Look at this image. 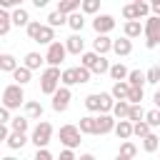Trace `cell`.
<instances>
[{
  "instance_id": "obj_18",
  "label": "cell",
  "mask_w": 160,
  "mask_h": 160,
  "mask_svg": "<svg viewBox=\"0 0 160 160\" xmlns=\"http://www.w3.org/2000/svg\"><path fill=\"white\" fill-rule=\"evenodd\" d=\"M68 28H70L72 32H82V28H85V12H82V10L70 12V15H68Z\"/></svg>"
},
{
  "instance_id": "obj_21",
  "label": "cell",
  "mask_w": 160,
  "mask_h": 160,
  "mask_svg": "<svg viewBox=\"0 0 160 160\" xmlns=\"http://www.w3.org/2000/svg\"><path fill=\"white\" fill-rule=\"evenodd\" d=\"M5 142H8V148H10V150H22V148H25V142H28V138H25V132L12 130V132H10V138H8Z\"/></svg>"
},
{
  "instance_id": "obj_34",
  "label": "cell",
  "mask_w": 160,
  "mask_h": 160,
  "mask_svg": "<svg viewBox=\"0 0 160 160\" xmlns=\"http://www.w3.org/2000/svg\"><path fill=\"white\" fill-rule=\"evenodd\" d=\"M60 80H62V85H80V80H78V68H65Z\"/></svg>"
},
{
  "instance_id": "obj_33",
  "label": "cell",
  "mask_w": 160,
  "mask_h": 160,
  "mask_svg": "<svg viewBox=\"0 0 160 160\" xmlns=\"http://www.w3.org/2000/svg\"><path fill=\"white\" fill-rule=\"evenodd\" d=\"M158 148H160V138H158L155 132H150V135L142 138V150H145V152H155Z\"/></svg>"
},
{
  "instance_id": "obj_15",
  "label": "cell",
  "mask_w": 160,
  "mask_h": 160,
  "mask_svg": "<svg viewBox=\"0 0 160 160\" xmlns=\"http://www.w3.org/2000/svg\"><path fill=\"white\" fill-rule=\"evenodd\" d=\"M65 45H68V52H72V55H82V52H85V40H82L80 32H72V35L65 40Z\"/></svg>"
},
{
  "instance_id": "obj_26",
  "label": "cell",
  "mask_w": 160,
  "mask_h": 160,
  "mask_svg": "<svg viewBox=\"0 0 160 160\" xmlns=\"http://www.w3.org/2000/svg\"><path fill=\"white\" fill-rule=\"evenodd\" d=\"M130 88H132V85H130L128 80H115V85H112V90H110V92L115 95V100H122V98H128Z\"/></svg>"
},
{
  "instance_id": "obj_11",
  "label": "cell",
  "mask_w": 160,
  "mask_h": 160,
  "mask_svg": "<svg viewBox=\"0 0 160 160\" xmlns=\"http://www.w3.org/2000/svg\"><path fill=\"white\" fill-rule=\"evenodd\" d=\"M115 28V18L112 15H95L92 18V30L95 32H110Z\"/></svg>"
},
{
  "instance_id": "obj_9",
  "label": "cell",
  "mask_w": 160,
  "mask_h": 160,
  "mask_svg": "<svg viewBox=\"0 0 160 160\" xmlns=\"http://www.w3.org/2000/svg\"><path fill=\"white\" fill-rule=\"evenodd\" d=\"M70 100H72L70 85H60V88L52 92V110H55V112H65V110L70 108Z\"/></svg>"
},
{
  "instance_id": "obj_17",
  "label": "cell",
  "mask_w": 160,
  "mask_h": 160,
  "mask_svg": "<svg viewBox=\"0 0 160 160\" xmlns=\"http://www.w3.org/2000/svg\"><path fill=\"white\" fill-rule=\"evenodd\" d=\"M92 50L100 52V55H105V52L112 50V40L108 38V32H98V38L92 40Z\"/></svg>"
},
{
  "instance_id": "obj_7",
  "label": "cell",
  "mask_w": 160,
  "mask_h": 160,
  "mask_svg": "<svg viewBox=\"0 0 160 160\" xmlns=\"http://www.w3.org/2000/svg\"><path fill=\"white\" fill-rule=\"evenodd\" d=\"M82 130H80V125H62L60 128V142L65 145V148H78L80 142H82Z\"/></svg>"
},
{
  "instance_id": "obj_49",
  "label": "cell",
  "mask_w": 160,
  "mask_h": 160,
  "mask_svg": "<svg viewBox=\"0 0 160 160\" xmlns=\"http://www.w3.org/2000/svg\"><path fill=\"white\" fill-rule=\"evenodd\" d=\"M150 8H152L155 15H160V0H150Z\"/></svg>"
},
{
  "instance_id": "obj_47",
  "label": "cell",
  "mask_w": 160,
  "mask_h": 160,
  "mask_svg": "<svg viewBox=\"0 0 160 160\" xmlns=\"http://www.w3.org/2000/svg\"><path fill=\"white\" fill-rule=\"evenodd\" d=\"M10 120H12V118H10V108L2 105V108H0V122H10Z\"/></svg>"
},
{
  "instance_id": "obj_4",
  "label": "cell",
  "mask_w": 160,
  "mask_h": 160,
  "mask_svg": "<svg viewBox=\"0 0 160 160\" xmlns=\"http://www.w3.org/2000/svg\"><path fill=\"white\" fill-rule=\"evenodd\" d=\"M2 105H8L10 110H18L20 105H25V90L20 82H10L2 90Z\"/></svg>"
},
{
  "instance_id": "obj_54",
  "label": "cell",
  "mask_w": 160,
  "mask_h": 160,
  "mask_svg": "<svg viewBox=\"0 0 160 160\" xmlns=\"http://www.w3.org/2000/svg\"><path fill=\"white\" fill-rule=\"evenodd\" d=\"M135 2H140V0H135Z\"/></svg>"
},
{
  "instance_id": "obj_10",
  "label": "cell",
  "mask_w": 160,
  "mask_h": 160,
  "mask_svg": "<svg viewBox=\"0 0 160 160\" xmlns=\"http://www.w3.org/2000/svg\"><path fill=\"white\" fill-rule=\"evenodd\" d=\"M95 120H98V135L112 132V130H115V122H118V118H115L112 112H98Z\"/></svg>"
},
{
  "instance_id": "obj_52",
  "label": "cell",
  "mask_w": 160,
  "mask_h": 160,
  "mask_svg": "<svg viewBox=\"0 0 160 160\" xmlns=\"http://www.w3.org/2000/svg\"><path fill=\"white\" fill-rule=\"evenodd\" d=\"M152 102H155V108H160V90L152 95Z\"/></svg>"
},
{
  "instance_id": "obj_12",
  "label": "cell",
  "mask_w": 160,
  "mask_h": 160,
  "mask_svg": "<svg viewBox=\"0 0 160 160\" xmlns=\"http://www.w3.org/2000/svg\"><path fill=\"white\" fill-rule=\"evenodd\" d=\"M132 38H128V35H122V38H118V40H112V52L115 55H120V58H128L130 52H132V42H130Z\"/></svg>"
},
{
  "instance_id": "obj_41",
  "label": "cell",
  "mask_w": 160,
  "mask_h": 160,
  "mask_svg": "<svg viewBox=\"0 0 160 160\" xmlns=\"http://www.w3.org/2000/svg\"><path fill=\"white\" fill-rule=\"evenodd\" d=\"M145 78H148V82H150V85H158V82H160V65H152V68H148Z\"/></svg>"
},
{
  "instance_id": "obj_31",
  "label": "cell",
  "mask_w": 160,
  "mask_h": 160,
  "mask_svg": "<svg viewBox=\"0 0 160 160\" xmlns=\"http://www.w3.org/2000/svg\"><path fill=\"white\" fill-rule=\"evenodd\" d=\"M12 25H15V22H12V12H8V8H5V10L0 12V35H8Z\"/></svg>"
},
{
  "instance_id": "obj_32",
  "label": "cell",
  "mask_w": 160,
  "mask_h": 160,
  "mask_svg": "<svg viewBox=\"0 0 160 160\" xmlns=\"http://www.w3.org/2000/svg\"><path fill=\"white\" fill-rule=\"evenodd\" d=\"M42 62H45V58H42L40 52H28V55H25V60H22V65H28L30 70H38Z\"/></svg>"
},
{
  "instance_id": "obj_46",
  "label": "cell",
  "mask_w": 160,
  "mask_h": 160,
  "mask_svg": "<svg viewBox=\"0 0 160 160\" xmlns=\"http://www.w3.org/2000/svg\"><path fill=\"white\" fill-rule=\"evenodd\" d=\"M35 160H52V152L48 150V145H45V148H38V152H35Z\"/></svg>"
},
{
  "instance_id": "obj_16",
  "label": "cell",
  "mask_w": 160,
  "mask_h": 160,
  "mask_svg": "<svg viewBox=\"0 0 160 160\" xmlns=\"http://www.w3.org/2000/svg\"><path fill=\"white\" fill-rule=\"evenodd\" d=\"M112 132L118 135V140H128V138H132V120H130V118H122V120H118Z\"/></svg>"
},
{
  "instance_id": "obj_43",
  "label": "cell",
  "mask_w": 160,
  "mask_h": 160,
  "mask_svg": "<svg viewBox=\"0 0 160 160\" xmlns=\"http://www.w3.org/2000/svg\"><path fill=\"white\" fill-rule=\"evenodd\" d=\"M90 75H92V70H90V68H85V65L80 62V65H78V80H80V85H82V82H88V80H90Z\"/></svg>"
},
{
  "instance_id": "obj_1",
  "label": "cell",
  "mask_w": 160,
  "mask_h": 160,
  "mask_svg": "<svg viewBox=\"0 0 160 160\" xmlns=\"http://www.w3.org/2000/svg\"><path fill=\"white\" fill-rule=\"evenodd\" d=\"M112 105H115L112 92H90L85 98V108L90 112H112Z\"/></svg>"
},
{
  "instance_id": "obj_24",
  "label": "cell",
  "mask_w": 160,
  "mask_h": 160,
  "mask_svg": "<svg viewBox=\"0 0 160 160\" xmlns=\"http://www.w3.org/2000/svg\"><path fill=\"white\" fill-rule=\"evenodd\" d=\"M80 130L85 132V135H98V120L92 118V115H85V118H80Z\"/></svg>"
},
{
  "instance_id": "obj_19",
  "label": "cell",
  "mask_w": 160,
  "mask_h": 160,
  "mask_svg": "<svg viewBox=\"0 0 160 160\" xmlns=\"http://www.w3.org/2000/svg\"><path fill=\"white\" fill-rule=\"evenodd\" d=\"M130 108H132V102H130L128 98L115 100V105H112V115H115L118 120H122V118H128V115H130Z\"/></svg>"
},
{
  "instance_id": "obj_50",
  "label": "cell",
  "mask_w": 160,
  "mask_h": 160,
  "mask_svg": "<svg viewBox=\"0 0 160 160\" xmlns=\"http://www.w3.org/2000/svg\"><path fill=\"white\" fill-rule=\"evenodd\" d=\"M0 5H2V8H18L15 0H0Z\"/></svg>"
},
{
  "instance_id": "obj_8",
  "label": "cell",
  "mask_w": 160,
  "mask_h": 160,
  "mask_svg": "<svg viewBox=\"0 0 160 160\" xmlns=\"http://www.w3.org/2000/svg\"><path fill=\"white\" fill-rule=\"evenodd\" d=\"M65 55H68V45H65V42H60V40H52V42L48 45L45 62H48V65H60V62L65 60Z\"/></svg>"
},
{
  "instance_id": "obj_51",
  "label": "cell",
  "mask_w": 160,
  "mask_h": 160,
  "mask_svg": "<svg viewBox=\"0 0 160 160\" xmlns=\"http://www.w3.org/2000/svg\"><path fill=\"white\" fill-rule=\"evenodd\" d=\"M30 2H32V5H35V8H45V5H48V2H50V0H30Z\"/></svg>"
},
{
  "instance_id": "obj_42",
  "label": "cell",
  "mask_w": 160,
  "mask_h": 160,
  "mask_svg": "<svg viewBox=\"0 0 160 160\" xmlns=\"http://www.w3.org/2000/svg\"><path fill=\"white\" fill-rule=\"evenodd\" d=\"M145 120H148L152 128H160V108H155V110H148Z\"/></svg>"
},
{
  "instance_id": "obj_44",
  "label": "cell",
  "mask_w": 160,
  "mask_h": 160,
  "mask_svg": "<svg viewBox=\"0 0 160 160\" xmlns=\"http://www.w3.org/2000/svg\"><path fill=\"white\" fill-rule=\"evenodd\" d=\"M40 25H42V22H38V20H30V22H28V28H25V30H28V38H30V40H35V35H38Z\"/></svg>"
},
{
  "instance_id": "obj_23",
  "label": "cell",
  "mask_w": 160,
  "mask_h": 160,
  "mask_svg": "<svg viewBox=\"0 0 160 160\" xmlns=\"http://www.w3.org/2000/svg\"><path fill=\"white\" fill-rule=\"evenodd\" d=\"M25 115L30 120H40L42 118V105L38 100H25Z\"/></svg>"
},
{
  "instance_id": "obj_29",
  "label": "cell",
  "mask_w": 160,
  "mask_h": 160,
  "mask_svg": "<svg viewBox=\"0 0 160 160\" xmlns=\"http://www.w3.org/2000/svg\"><path fill=\"white\" fill-rule=\"evenodd\" d=\"M112 80H128V75H130V70L122 65V62H115V65H110V72H108Z\"/></svg>"
},
{
  "instance_id": "obj_35",
  "label": "cell",
  "mask_w": 160,
  "mask_h": 160,
  "mask_svg": "<svg viewBox=\"0 0 160 160\" xmlns=\"http://www.w3.org/2000/svg\"><path fill=\"white\" fill-rule=\"evenodd\" d=\"M128 82H130V85H135V88H145L148 78H145V72H142V70H130V75H128Z\"/></svg>"
},
{
  "instance_id": "obj_39",
  "label": "cell",
  "mask_w": 160,
  "mask_h": 160,
  "mask_svg": "<svg viewBox=\"0 0 160 160\" xmlns=\"http://www.w3.org/2000/svg\"><path fill=\"white\" fill-rule=\"evenodd\" d=\"M145 115H148V112L142 110V105H140V102H132V108H130V115H128V118H130L132 122H138V120H145Z\"/></svg>"
},
{
  "instance_id": "obj_40",
  "label": "cell",
  "mask_w": 160,
  "mask_h": 160,
  "mask_svg": "<svg viewBox=\"0 0 160 160\" xmlns=\"http://www.w3.org/2000/svg\"><path fill=\"white\" fill-rule=\"evenodd\" d=\"M122 18H125V20H138V18H140L138 5H135V2H128V5L122 8Z\"/></svg>"
},
{
  "instance_id": "obj_45",
  "label": "cell",
  "mask_w": 160,
  "mask_h": 160,
  "mask_svg": "<svg viewBox=\"0 0 160 160\" xmlns=\"http://www.w3.org/2000/svg\"><path fill=\"white\" fill-rule=\"evenodd\" d=\"M128 100H130V102H140V100H142V88H135V85H132L130 92H128Z\"/></svg>"
},
{
  "instance_id": "obj_6",
  "label": "cell",
  "mask_w": 160,
  "mask_h": 160,
  "mask_svg": "<svg viewBox=\"0 0 160 160\" xmlns=\"http://www.w3.org/2000/svg\"><path fill=\"white\" fill-rule=\"evenodd\" d=\"M52 138V125L48 120H40L35 128H32V135H30V142H35V148H45Z\"/></svg>"
},
{
  "instance_id": "obj_38",
  "label": "cell",
  "mask_w": 160,
  "mask_h": 160,
  "mask_svg": "<svg viewBox=\"0 0 160 160\" xmlns=\"http://www.w3.org/2000/svg\"><path fill=\"white\" fill-rule=\"evenodd\" d=\"M80 10H82L85 15H98V10H100V0H82Z\"/></svg>"
},
{
  "instance_id": "obj_22",
  "label": "cell",
  "mask_w": 160,
  "mask_h": 160,
  "mask_svg": "<svg viewBox=\"0 0 160 160\" xmlns=\"http://www.w3.org/2000/svg\"><path fill=\"white\" fill-rule=\"evenodd\" d=\"M135 155H138V145L130 142V138L122 140V145H120V150H118V160H128V158H135Z\"/></svg>"
},
{
  "instance_id": "obj_37",
  "label": "cell",
  "mask_w": 160,
  "mask_h": 160,
  "mask_svg": "<svg viewBox=\"0 0 160 160\" xmlns=\"http://www.w3.org/2000/svg\"><path fill=\"white\" fill-rule=\"evenodd\" d=\"M30 118H22V115H18V118H12L10 120V128L12 130H18V132H28V128H30V122H28Z\"/></svg>"
},
{
  "instance_id": "obj_25",
  "label": "cell",
  "mask_w": 160,
  "mask_h": 160,
  "mask_svg": "<svg viewBox=\"0 0 160 160\" xmlns=\"http://www.w3.org/2000/svg\"><path fill=\"white\" fill-rule=\"evenodd\" d=\"M12 22H15L18 28H28V22H30V12H28L25 8L18 5V8L12 10Z\"/></svg>"
},
{
  "instance_id": "obj_13",
  "label": "cell",
  "mask_w": 160,
  "mask_h": 160,
  "mask_svg": "<svg viewBox=\"0 0 160 160\" xmlns=\"http://www.w3.org/2000/svg\"><path fill=\"white\" fill-rule=\"evenodd\" d=\"M122 32H125L128 38H140V35H145V22H140V18H138V20H125Z\"/></svg>"
},
{
  "instance_id": "obj_27",
  "label": "cell",
  "mask_w": 160,
  "mask_h": 160,
  "mask_svg": "<svg viewBox=\"0 0 160 160\" xmlns=\"http://www.w3.org/2000/svg\"><path fill=\"white\" fill-rule=\"evenodd\" d=\"M48 22H50L52 28H62V25H68V12H62V10H52V12L48 15Z\"/></svg>"
},
{
  "instance_id": "obj_53",
  "label": "cell",
  "mask_w": 160,
  "mask_h": 160,
  "mask_svg": "<svg viewBox=\"0 0 160 160\" xmlns=\"http://www.w3.org/2000/svg\"><path fill=\"white\" fill-rule=\"evenodd\" d=\"M15 2H18V5H20V2H22V0H15Z\"/></svg>"
},
{
  "instance_id": "obj_5",
  "label": "cell",
  "mask_w": 160,
  "mask_h": 160,
  "mask_svg": "<svg viewBox=\"0 0 160 160\" xmlns=\"http://www.w3.org/2000/svg\"><path fill=\"white\" fill-rule=\"evenodd\" d=\"M160 45V15H148L145 18V48L155 50Z\"/></svg>"
},
{
  "instance_id": "obj_28",
  "label": "cell",
  "mask_w": 160,
  "mask_h": 160,
  "mask_svg": "<svg viewBox=\"0 0 160 160\" xmlns=\"http://www.w3.org/2000/svg\"><path fill=\"white\" fill-rule=\"evenodd\" d=\"M18 68V60H15V55H10V52H2L0 55V70L2 72H12Z\"/></svg>"
},
{
  "instance_id": "obj_2",
  "label": "cell",
  "mask_w": 160,
  "mask_h": 160,
  "mask_svg": "<svg viewBox=\"0 0 160 160\" xmlns=\"http://www.w3.org/2000/svg\"><path fill=\"white\" fill-rule=\"evenodd\" d=\"M62 78V70H60V65H48L45 70H42V75H40V92H45V95H52L58 88H60V80Z\"/></svg>"
},
{
  "instance_id": "obj_48",
  "label": "cell",
  "mask_w": 160,
  "mask_h": 160,
  "mask_svg": "<svg viewBox=\"0 0 160 160\" xmlns=\"http://www.w3.org/2000/svg\"><path fill=\"white\" fill-rule=\"evenodd\" d=\"M72 158H75V148H65L60 152V160H72Z\"/></svg>"
},
{
  "instance_id": "obj_36",
  "label": "cell",
  "mask_w": 160,
  "mask_h": 160,
  "mask_svg": "<svg viewBox=\"0 0 160 160\" xmlns=\"http://www.w3.org/2000/svg\"><path fill=\"white\" fill-rule=\"evenodd\" d=\"M80 5H82V0H58V10H62V12H75V10H80Z\"/></svg>"
},
{
  "instance_id": "obj_20",
  "label": "cell",
  "mask_w": 160,
  "mask_h": 160,
  "mask_svg": "<svg viewBox=\"0 0 160 160\" xmlns=\"http://www.w3.org/2000/svg\"><path fill=\"white\" fill-rule=\"evenodd\" d=\"M30 78H32V70H30L28 65H18V68L12 70V80H15V82H20V85H28V82H30Z\"/></svg>"
},
{
  "instance_id": "obj_14",
  "label": "cell",
  "mask_w": 160,
  "mask_h": 160,
  "mask_svg": "<svg viewBox=\"0 0 160 160\" xmlns=\"http://www.w3.org/2000/svg\"><path fill=\"white\" fill-rule=\"evenodd\" d=\"M52 40H55V28H52L50 22H45V25H40V30H38V35H35V40H32V42L50 45Z\"/></svg>"
},
{
  "instance_id": "obj_3",
  "label": "cell",
  "mask_w": 160,
  "mask_h": 160,
  "mask_svg": "<svg viewBox=\"0 0 160 160\" xmlns=\"http://www.w3.org/2000/svg\"><path fill=\"white\" fill-rule=\"evenodd\" d=\"M80 62H82L85 68H90L95 75H105V72H110V62L105 60V55H100V52H95V50L82 52V55H80Z\"/></svg>"
},
{
  "instance_id": "obj_30",
  "label": "cell",
  "mask_w": 160,
  "mask_h": 160,
  "mask_svg": "<svg viewBox=\"0 0 160 160\" xmlns=\"http://www.w3.org/2000/svg\"><path fill=\"white\" fill-rule=\"evenodd\" d=\"M152 132V125L148 122V120H138V122H132V135H138L140 140L145 138V135H150Z\"/></svg>"
}]
</instances>
